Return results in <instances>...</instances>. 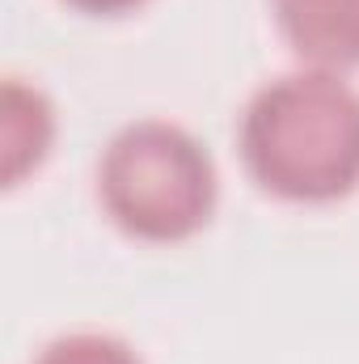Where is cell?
Masks as SVG:
<instances>
[{
	"label": "cell",
	"mask_w": 359,
	"mask_h": 364,
	"mask_svg": "<svg viewBox=\"0 0 359 364\" xmlns=\"http://www.w3.org/2000/svg\"><path fill=\"white\" fill-rule=\"evenodd\" d=\"M237 153L267 195L330 203L359 186V90L330 68H296L250 93Z\"/></svg>",
	"instance_id": "obj_1"
},
{
	"label": "cell",
	"mask_w": 359,
	"mask_h": 364,
	"mask_svg": "<svg viewBox=\"0 0 359 364\" xmlns=\"http://www.w3.org/2000/svg\"><path fill=\"white\" fill-rule=\"evenodd\" d=\"M97 199L106 216L140 242L194 237L220 199L207 144L170 119L123 123L97 157Z\"/></svg>",
	"instance_id": "obj_2"
},
{
	"label": "cell",
	"mask_w": 359,
	"mask_h": 364,
	"mask_svg": "<svg viewBox=\"0 0 359 364\" xmlns=\"http://www.w3.org/2000/svg\"><path fill=\"white\" fill-rule=\"evenodd\" d=\"M270 13L309 68H359V0H270Z\"/></svg>",
	"instance_id": "obj_3"
},
{
	"label": "cell",
	"mask_w": 359,
	"mask_h": 364,
	"mask_svg": "<svg viewBox=\"0 0 359 364\" xmlns=\"http://www.w3.org/2000/svg\"><path fill=\"white\" fill-rule=\"evenodd\" d=\"M55 144V106L26 77H4L0 90V178L17 186L34 174Z\"/></svg>",
	"instance_id": "obj_4"
},
{
	"label": "cell",
	"mask_w": 359,
	"mask_h": 364,
	"mask_svg": "<svg viewBox=\"0 0 359 364\" xmlns=\"http://www.w3.org/2000/svg\"><path fill=\"white\" fill-rule=\"evenodd\" d=\"M30 364H144L140 352L106 331H72L51 339Z\"/></svg>",
	"instance_id": "obj_5"
},
{
	"label": "cell",
	"mask_w": 359,
	"mask_h": 364,
	"mask_svg": "<svg viewBox=\"0 0 359 364\" xmlns=\"http://www.w3.org/2000/svg\"><path fill=\"white\" fill-rule=\"evenodd\" d=\"M64 4L77 9V13H89V17H118V13L140 9L144 0H64Z\"/></svg>",
	"instance_id": "obj_6"
}]
</instances>
